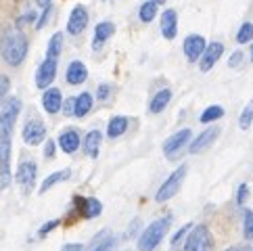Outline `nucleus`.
Wrapping results in <instances>:
<instances>
[{"mask_svg": "<svg viewBox=\"0 0 253 251\" xmlns=\"http://www.w3.org/2000/svg\"><path fill=\"white\" fill-rule=\"evenodd\" d=\"M153 2H157V4H164V2H166V0H153Z\"/></svg>", "mask_w": 253, "mask_h": 251, "instance_id": "46", "label": "nucleus"}, {"mask_svg": "<svg viewBox=\"0 0 253 251\" xmlns=\"http://www.w3.org/2000/svg\"><path fill=\"white\" fill-rule=\"evenodd\" d=\"M243 235H245V239H253V211L251 209H245V213H243Z\"/></svg>", "mask_w": 253, "mask_h": 251, "instance_id": "31", "label": "nucleus"}, {"mask_svg": "<svg viewBox=\"0 0 253 251\" xmlns=\"http://www.w3.org/2000/svg\"><path fill=\"white\" fill-rule=\"evenodd\" d=\"M63 113L67 115V118H71V115H74V109H76V98L71 96V98H65V101H63Z\"/></svg>", "mask_w": 253, "mask_h": 251, "instance_id": "36", "label": "nucleus"}, {"mask_svg": "<svg viewBox=\"0 0 253 251\" xmlns=\"http://www.w3.org/2000/svg\"><path fill=\"white\" fill-rule=\"evenodd\" d=\"M42 107L46 113H59L63 107V94L59 88H46L42 94Z\"/></svg>", "mask_w": 253, "mask_h": 251, "instance_id": "16", "label": "nucleus"}, {"mask_svg": "<svg viewBox=\"0 0 253 251\" xmlns=\"http://www.w3.org/2000/svg\"><path fill=\"white\" fill-rule=\"evenodd\" d=\"M0 55L11 67L21 65L28 55V38L19 30H11L0 38Z\"/></svg>", "mask_w": 253, "mask_h": 251, "instance_id": "1", "label": "nucleus"}, {"mask_svg": "<svg viewBox=\"0 0 253 251\" xmlns=\"http://www.w3.org/2000/svg\"><path fill=\"white\" fill-rule=\"evenodd\" d=\"M224 55V44L222 42H211L207 44L201 59H199V67H201V71H210L215 63L220 61V57Z\"/></svg>", "mask_w": 253, "mask_h": 251, "instance_id": "13", "label": "nucleus"}, {"mask_svg": "<svg viewBox=\"0 0 253 251\" xmlns=\"http://www.w3.org/2000/svg\"><path fill=\"white\" fill-rule=\"evenodd\" d=\"M36 4L44 8V6H48V4H50V0H36Z\"/></svg>", "mask_w": 253, "mask_h": 251, "instance_id": "44", "label": "nucleus"}, {"mask_svg": "<svg viewBox=\"0 0 253 251\" xmlns=\"http://www.w3.org/2000/svg\"><path fill=\"white\" fill-rule=\"evenodd\" d=\"M211 247H213V239H211L210 228L203 226V224L193 226L191 235L186 237L184 251H211Z\"/></svg>", "mask_w": 253, "mask_h": 251, "instance_id": "4", "label": "nucleus"}, {"mask_svg": "<svg viewBox=\"0 0 253 251\" xmlns=\"http://www.w3.org/2000/svg\"><path fill=\"white\" fill-rule=\"evenodd\" d=\"M191 228H193L191 224H184V226L180 228V230L176 232V235H171V239H169V241H171V247H176V245L180 243V241L184 239V235H186V232H191Z\"/></svg>", "mask_w": 253, "mask_h": 251, "instance_id": "33", "label": "nucleus"}, {"mask_svg": "<svg viewBox=\"0 0 253 251\" xmlns=\"http://www.w3.org/2000/svg\"><path fill=\"white\" fill-rule=\"evenodd\" d=\"M228 251H251V249H247V247H230Z\"/></svg>", "mask_w": 253, "mask_h": 251, "instance_id": "45", "label": "nucleus"}, {"mask_svg": "<svg viewBox=\"0 0 253 251\" xmlns=\"http://www.w3.org/2000/svg\"><path fill=\"white\" fill-rule=\"evenodd\" d=\"M36 176H38V166L34 161H21L19 167H17V182L21 186V193L28 195L32 193V188L36 184Z\"/></svg>", "mask_w": 253, "mask_h": 251, "instance_id": "8", "label": "nucleus"}, {"mask_svg": "<svg viewBox=\"0 0 253 251\" xmlns=\"http://www.w3.org/2000/svg\"><path fill=\"white\" fill-rule=\"evenodd\" d=\"M44 157H46V159L55 157V142H52V140H46V147H44Z\"/></svg>", "mask_w": 253, "mask_h": 251, "instance_id": "42", "label": "nucleus"}, {"mask_svg": "<svg viewBox=\"0 0 253 251\" xmlns=\"http://www.w3.org/2000/svg\"><path fill=\"white\" fill-rule=\"evenodd\" d=\"M98 98H101V101H107V98H109V94H111V86L109 84H101L98 86Z\"/></svg>", "mask_w": 253, "mask_h": 251, "instance_id": "41", "label": "nucleus"}, {"mask_svg": "<svg viewBox=\"0 0 253 251\" xmlns=\"http://www.w3.org/2000/svg\"><path fill=\"white\" fill-rule=\"evenodd\" d=\"M61 251H84V245L82 243H69V245H63Z\"/></svg>", "mask_w": 253, "mask_h": 251, "instance_id": "43", "label": "nucleus"}, {"mask_svg": "<svg viewBox=\"0 0 253 251\" xmlns=\"http://www.w3.org/2000/svg\"><path fill=\"white\" fill-rule=\"evenodd\" d=\"M218 134H220L218 126H211V128H207L205 132H201V134H199V136L191 142V147H188V153L197 155V153H201V151H207V149H210L213 142H215Z\"/></svg>", "mask_w": 253, "mask_h": 251, "instance_id": "11", "label": "nucleus"}, {"mask_svg": "<svg viewBox=\"0 0 253 251\" xmlns=\"http://www.w3.org/2000/svg\"><path fill=\"white\" fill-rule=\"evenodd\" d=\"M76 201L80 205V209H82V216L92 220V218H98L103 211V205L98 199H80V197H76Z\"/></svg>", "mask_w": 253, "mask_h": 251, "instance_id": "19", "label": "nucleus"}, {"mask_svg": "<svg viewBox=\"0 0 253 251\" xmlns=\"http://www.w3.org/2000/svg\"><path fill=\"white\" fill-rule=\"evenodd\" d=\"M32 21H36V13L34 11H30V13H25L23 17H19V21H17V28H23V25H28Z\"/></svg>", "mask_w": 253, "mask_h": 251, "instance_id": "40", "label": "nucleus"}, {"mask_svg": "<svg viewBox=\"0 0 253 251\" xmlns=\"http://www.w3.org/2000/svg\"><path fill=\"white\" fill-rule=\"evenodd\" d=\"M253 40V23H243L237 34V42L239 44H247Z\"/></svg>", "mask_w": 253, "mask_h": 251, "instance_id": "30", "label": "nucleus"}, {"mask_svg": "<svg viewBox=\"0 0 253 251\" xmlns=\"http://www.w3.org/2000/svg\"><path fill=\"white\" fill-rule=\"evenodd\" d=\"M251 122H253V98L249 101V105L245 107V109L241 111V118H239V128H241V130H249Z\"/></svg>", "mask_w": 253, "mask_h": 251, "instance_id": "29", "label": "nucleus"}, {"mask_svg": "<svg viewBox=\"0 0 253 251\" xmlns=\"http://www.w3.org/2000/svg\"><path fill=\"white\" fill-rule=\"evenodd\" d=\"M171 226V218L166 216V218H159L155 222H151L147 228L142 230V235L138 237V251H153L161 241H164V237L168 235V230Z\"/></svg>", "mask_w": 253, "mask_h": 251, "instance_id": "2", "label": "nucleus"}, {"mask_svg": "<svg viewBox=\"0 0 253 251\" xmlns=\"http://www.w3.org/2000/svg\"><path fill=\"white\" fill-rule=\"evenodd\" d=\"M251 251H253V249H251Z\"/></svg>", "mask_w": 253, "mask_h": 251, "instance_id": "48", "label": "nucleus"}, {"mask_svg": "<svg viewBox=\"0 0 253 251\" xmlns=\"http://www.w3.org/2000/svg\"><path fill=\"white\" fill-rule=\"evenodd\" d=\"M8 88H11V80L0 74V105L4 103V98H6V94H8Z\"/></svg>", "mask_w": 253, "mask_h": 251, "instance_id": "32", "label": "nucleus"}, {"mask_svg": "<svg viewBox=\"0 0 253 251\" xmlns=\"http://www.w3.org/2000/svg\"><path fill=\"white\" fill-rule=\"evenodd\" d=\"M224 118V109L220 105H211V107H207V109L201 113V124H210V122H215V120H220Z\"/></svg>", "mask_w": 253, "mask_h": 251, "instance_id": "28", "label": "nucleus"}, {"mask_svg": "<svg viewBox=\"0 0 253 251\" xmlns=\"http://www.w3.org/2000/svg\"><path fill=\"white\" fill-rule=\"evenodd\" d=\"M247 199H249V186L247 184H241L239 191H237V203L243 205V203H247Z\"/></svg>", "mask_w": 253, "mask_h": 251, "instance_id": "37", "label": "nucleus"}, {"mask_svg": "<svg viewBox=\"0 0 253 251\" xmlns=\"http://www.w3.org/2000/svg\"><path fill=\"white\" fill-rule=\"evenodd\" d=\"M86 25H88V11H86V6H82V4L74 6V11H71V15H69V21H67V34L80 36L86 30Z\"/></svg>", "mask_w": 253, "mask_h": 251, "instance_id": "12", "label": "nucleus"}, {"mask_svg": "<svg viewBox=\"0 0 253 251\" xmlns=\"http://www.w3.org/2000/svg\"><path fill=\"white\" fill-rule=\"evenodd\" d=\"M191 138H193L191 128H184V130L176 132L174 136H169V138L164 142V155H166L169 161H174L180 153H182V149L188 145V142H191Z\"/></svg>", "mask_w": 253, "mask_h": 251, "instance_id": "7", "label": "nucleus"}, {"mask_svg": "<svg viewBox=\"0 0 253 251\" xmlns=\"http://www.w3.org/2000/svg\"><path fill=\"white\" fill-rule=\"evenodd\" d=\"M50 13H52V4H48V6H44V13H42V17L38 19V23H36V30H42L44 25L48 23V19H50Z\"/></svg>", "mask_w": 253, "mask_h": 251, "instance_id": "34", "label": "nucleus"}, {"mask_svg": "<svg viewBox=\"0 0 253 251\" xmlns=\"http://www.w3.org/2000/svg\"><path fill=\"white\" fill-rule=\"evenodd\" d=\"M205 46H207V42H205L203 36H199V34H191V36H188V38L184 40V46H182V48H184L186 59L191 61V63H195V61L201 59Z\"/></svg>", "mask_w": 253, "mask_h": 251, "instance_id": "14", "label": "nucleus"}, {"mask_svg": "<svg viewBox=\"0 0 253 251\" xmlns=\"http://www.w3.org/2000/svg\"><path fill=\"white\" fill-rule=\"evenodd\" d=\"M21 111V101L19 98H8L2 105V111H0V134H11L15 128V122L19 118Z\"/></svg>", "mask_w": 253, "mask_h": 251, "instance_id": "6", "label": "nucleus"}, {"mask_svg": "<svg viewBox=\"0 0 253 251\" xmlns=\"http://www.w3.org/2000/svg\"><path fill=\"white\" fill-rule=\"evenodd\" d=\"M126 130H128V118L115 115V118H111L109 126H107V136L117 138V136H122V134H126Z\"/></svg>", "mask_w": 253, "mask_h": 251, "instance_id": "23", "label": "nucleus"}, {"mask_svg": "<svg viewBox=\"0 0 253 251\" xmlns=\"http://www.w3.org/2000/svg\"><path fill=\"white\" fill-rule=\"evenodd\" d=\"M11 184V134H0V191Z\"/></svg>", "mask_w": 253, "mask_h": 251, "instance_id": "5", "label": "nucleus"}, {"mask_svg": "<svg viewBox=\"0 0 253 251\" xmlns=\"http://www.w3.org/2000/svg\"><path fill=\"white\" fill-rule=\"evenodd\" d=\"M61 50H63V34H61V32H57V34L50 38V42H48L46 57H50V59H59Z\"/></svg>", "mask_w": 253, "mask_h": 251, "instance_id": "27", "label": "nucleus"}, {"mask_svg": "<svg viewBox=\"0 0 253 251\" xmlns=\"http://www.w3.org/2000/svg\"><path fill=\"white\" fill-rule=\"evenodd\" d=\"M115 34V25L111 21H103L94 28V48H101V44L107 42Z\"/></svg>", "mask_w": 253, "mask_h": 251, "instance_id": "21", "label": "nucleus"}, {"mask_svg": "<svg viewBox=\"0 0 253 251\" xmlns=\"http://www.w3.org/2000/svg\"><path fill=\"white\" fill-rule=\"evenodd\" d=\"M92 109V94L90 92H82L76 96V109H74V115L76 118H84V115L90 113Z\"/></svg>", "mask_w": 253, "mask_h": 251, "instance_id": "25", "label": "nucleus"}, {"mask_svg": "<svg viewBox=\"0 0 253 251\" xmlns=\"http://www.w3.org/2000/svg\"><path fill=\"white\" fill-rule=\"evenodd\" d=\"M46 140V126L40 120H32L23 126V142L30 147H36Z\"/></svg>", "mask_w": 253, "mask_h": 251, "instance_id": "10", "label": "nucleus"}, {"mask_svg": "<svg viewBox=\"0 0 253 251\" xmlns=\"http://www.w3.org/2000/svg\"><path fill=\"white\" fill-rule=\"evenodd\" d=\"M161 34L166 40H174L178 36V13L174 8H168L161 15Z\"/></svg>", "mask_w": 253, "mask_h": 251, "instance_id": "15", "label": "nucleus"}, {"mask_svg": "<svg viewBox=\"0 0 253 251\" xmlns=\"http://www.w3.org/2000/svg\"><path fill=\"white\" fill-rule=\"evenodd\" d=\"M169 101H171V90H169V88H166V90H159L155 96H153V101L149 105V111L151 113H161L169 105Z\"/></svg>", "mask_w": 253, "mask_h": 251, "instance_id": "24", "label": "nucleus"}, {"mask_svg": "<svg viewBox=\"0 0 253 251\" xmlns=\"http://www.w3.org/2000/svg\"><path fill=\"white\" fill-rule=\"evenodd\" d=\"M184 178H186V166L176 167L174 172L169 174L168 180L159 186V191L155 195V201L157 203H166L169 199H174V197L178 195V191H180V186H182V182H184Z\"/></svg>", "mask_w": 253, "mask_h": 251, "instance_id": "3", "label": "nucleus"}, {"mask_svg": "<svg viewBox=\"0 0 253 251\" xmlns=\"http://www.w3.org/2000/svg\"><path fill=\"white\" fill-rule=\"evenodd\" d=\"M243 63V50H234L232 55H230V59H228V67H239Z\"/></svg>", "mask_w": 253, "mask_h": 251, "instance_id": "39", "label": "nucleus"}, {"mask_svg": "<svg viewBox=\"0 0 253 251\" xmlns=\"http://www.w3.org/2000/svg\"><path fill=\"white\" fill-rule=\"evenodd\" d=\"M59 224H61L59 220H50V222H46V224H42L40 230H38V237H46L50 230H55V228L59 226Z\"/></svg>", "mask_w": 253, "mask_h": 251, "instance_id": "35", "label": "nucleus"}, {"mask_svg": "<svg viewBox=\"0 0 253 251\" xmlns=\"http://www.w3.org/2000/svg\"><path fill=\"white\" fill-rule=\"evenodd\" d=\"M101 140H103V134L98 132V130H92V132H88V134H86V138H84V151H86V155H88V157H92V159L98 157Z\"/></svg>", "mask_w": 253, "mask_h": 251, "instance_id": "20", "label": "nucleus"}, {"mask_svg": "<svg viewBox=\"0 0 253 251\" xmlns=\"http://www.w3.org/2000/svg\"><path fill=\"white\" fill-rule=\"evenodd\" d=\"M65 78H67V84L71 86H80V84H84L86 82V78H88V69L82 61H71L69 63V67L65 71Z\"/></svg>", "mask_w": 253, "mask_h": 251, "instance_id": "17", "label": "nucleus"}, {"mask_svg": "<svg viewBox=\"0 0 253 251\" xmlns=\"http://www.w3.org/2000/svg\"><path fill=\"white\" fill-rule=\"evenodd\" d=\"M251 61H253V46H251Z\"/></svg>", "mask_w": 253, "mask_h": 251, "instance_id": "47", "label": "nucleus"}, {"mask_svg": "<svg viewBox=\"0 0 253 251\" xmlns=\"http://www.w3.org/2000/svg\"><path fill=\"white\" fill-rule=\"evenodd\" d=\"M59 147L63 153H76L78 147H80V132L78 130H65V132H61V136H59Z\"/></svg>", "mask_w": 253, "mask_h": 251, "instance_id": "18", "label": "nucleus"}, {"mask_svg": "<svg viewBox=\"0 0 253 251\" xmlns=\"http://www.w3.org/2000/svg\"><path fill=\"white\" fill-rule=\"evenodd\" d=\"M57 61L59 59L46 57L40 63L38 71H36V86H38L40 90H46V88H50V84L55 82V78H57Z\"/></svg>", "mask_w": 253, "mask_h": 251, "instance_id": "9", "label": "nucleus"}, {"mask_svg": "<svg viewBox=\"0 0 253 251\" xmlns=\"http://www.w3.org/2000/svg\"><path fill=\"white\" fill-rule=\"evenodd\" d=\"M113 247H115V239L107 235V237H105V241H103L101 245H96V249H94V251H113Z\"/></svg>", "mask_w": 253, "mask_h": 251, "instance_id": "38", "label": "nucleus"}, {"mask_svg": "<svg viewBox=\"0 0 253 251\" xmlns=\"http://www.w3.org/2000/svg\"><path fill=\"white\" fill-rule=\"evenodd\" d=\"M71 178V169L69 167H65V169H59V172H52L46 180L42 182V186H40V195H44L46 191H50L52 186H57L59 182H63V180H69Z\"/></svg>", "mask_w": 253, "mask_h": 251, "instance_id": "22", "label": "nucleus"}, {"mask_svg": "<svg viewBox=\"0 0 253 251\" xmlns=\"http://www.w3.org/2000/svg\"><path fill=\"white\" fill-rule=\"evenodd\" d=\"M157 2H153V0H144V4H140L138 8V19L142 23H151L153 19L157 17Z\"/></svg>", "mask_w": 253, "mask_h": 251, "instance_id": "26", "label": "nucleus"}]
</instances>
